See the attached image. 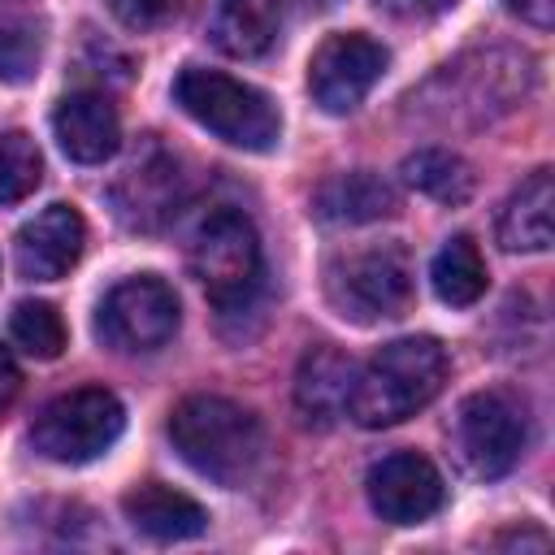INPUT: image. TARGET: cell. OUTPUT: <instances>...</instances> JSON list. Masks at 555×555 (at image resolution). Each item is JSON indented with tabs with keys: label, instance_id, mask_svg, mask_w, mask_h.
Listing matches in <instances>:
<instances>
[{
	"label": "cell",
	"instance_id": "cell-1",
	"mask_svg": "<svg viewBox=\"0 0 555 555\" xmlns=\"http://www.w3.org/2000/svg\"><path fill=\"white\" fill-rule=\"evenodd\" d=\"M447 373L451 364L438 338L429 334L395 338L356 373L347 395V416L364 429L399 425L438 399V390L447 386Z\"/></svg>",
	"mask_w": 555,
	"mask_h": 555
},
{
	"label": "cell",
	"instance_id": "cell-2",
	"mask_svg": "<svg viewBox=\"0 0 555 555\" xmlns=\"http://www.w3.org/2000/svg\"><path fill=\"white\" fill-rule=\"evenodd\" d=\"M173 451L217 486H243L256 477L264 460V429L260 421L221 395H191L169 416Z\"/></svg>",
	"mask_w": 555,
	"mask_h": 555
},
{
	"label": "cell",
	"instance_id": "cell-3",
	"mask_svg": "<svg viewBox=\"0 0 555 555\" xmlns=\"http://www.w3.org/2000/svg\"><path fill=\"white\" fill-rule=\"evenodd\" d=\"M173 100L182 104V113L191 121H199L204 130H212L230 147L273 152L278 139H282V113H278V104L260 87H251L243 78H230L221 69L186 65L173 78Z\"/></svg>",
	"mask_w": 555,
	"mask_h": 555
},
{
	"label": "cell",
	"instance_id": "cell-4",
	"mask_svg": "<svg viewBox=\"0 0 555 555\" xmlns=\"http://www.w3.org/2000/svg\"><path fill=\"white\" fill-rule=\"evenodd\" d=\"M186 260L217 312H243L256 304L264 282V256L256 225L238 208L208 212L186 243Z\"/></svg>",
	"mask_w": 555,
	"mask_h": 555
},
{
	"label": "cell",
	"instance_id": "cell-5",
	"mask_svg": "<svg viewBox=\"0 0 555 555\" xmlns=\"http://www.w3.org/2000/svg\"><path fill=\"white\" fill-rule=\"evenodd\" d=\"M412 260L399 243H373L338 251L325 264V299L343 321L377 325L395 321L412 304Z\"/></svg>",
	"mask_w": 555,
	"mask_h": 555
},
{
	"label": "cell",
	"instance_id": "cell-6",
	"mask_svg": "<svg viewBox=\"0 0 555 555\" xmlns=\"http://www.w3.org/2000/svg\"><path fill=\"white\" fill-rule=\"evenodd\" d=\"M533 87V61L516 48H486L468 52L455 65H447L425 91H438L434 104L442 121H494L512 113Z\"/></svg>",
	"mask_w": 555,
	"mask_h": 555
},
{
	"label": "cell",
	"instance_id": "cell-7",
	"mask_svg": "<svg viewBox=\"0 0 555 555\" xmlns=\"http://www.w3.org/2000/svg\"><path fill=\"white\" fill-rule=\"evenodd\" d=\"M121 429H126L121 399L104 386H82L39 408L30 425V447L52 464H91L121 438Z\"/></svg>",
	"mask_w": 555,
	"mask_h": 555
},
{
	"label": "cell",
	"instance_id": "cell-8",
	"mask_svg": "<svg viewBox=\"0 0 555 555\" xmlns=\"http://www.w3.org/2000/svg\"><path fill=\"white\" fill-rule=\"evenodd\" d=\"M525 442H529V416H525V403L516 395L477 390L460 403V412H455V455L473 477L494 481V477L512 473L525 455Z\"/></svg>",
	"mask_w": 555,
	"mask_h": 555
},
{
	"label": "cell",
	"instance_id": "cell-9",
	"mask_svg": "<svg viewBox=\"0 0 555 555\" xmlns=\"http://www.w3.org/2000/svg\"><path fill=\"white\" fill-rule=\"evenodd\" d=\"M182 308L165 278H121L95 308V338L113 351H156L178 334Z\"/></svg>",
	"mask_w": 555,
	"mask_h": 555
},
{
	"label": "cell",
	"instance_id": "cell-10",
	"mask_svg": "<svg viewBox=\"0 0 555 555\" xmlns=\"http://www.w3.org/2000/svg\"><path fill=\"white\" fill-rule=\"evenodd\" d=\"M390 65V52L360 35V30H343V35H330L312 61H308V91H312V104L330 117H347L364 104V95L382 82Z\"/></svg>",
	"mask_w": 555,
	"mask_h": 555
},
{
	"label": "cell",
	"instance_id": "cell-11",
	"mask_svg": "<svg viewBox=\"0 0 555 555\" xmlns=\"http://www.w3.org/2000/svg\"><path fill=\"white\" fill-rule=\"evenodd\" d=\"M364 494L369 507L386 520V525H425L429 516L442 512L447 503V481L442 473L416 455V451H395L382 455L369 477H364Z\"/></svg>",
	"mask_w": 555,
	"mask_h": 555
},
{
	"label": "cell",
	"instance_id": "cell-12",
	"mask_svg": "<svg viewBox=\"0 0 555 555\" xmlns=\"http://www.w3.org/2000/svg\"><path fill=\"white\" fill-rule=\"evenodd\" d=\"M113 199V212L130 225V230H160L178 204H182V173H178V160L160 147V143H147L113 182L108 191Z\"/></svg>",
	"mask_w": 555,
	"mask_h": 555
},
{
	"label": "cell",
	"instance_id": "cell-13",
	"mask_svg": "<svg viewBox=\"0 0 555 555\" xmlns=\"http://www.w3.org/2000/svg\"><path fill=\"white\" fill-rule=\"evenodd\" d=\"M87 243V221L74 204H48L43 212H35L13 243V264L22 278L30 282H56L65 278Z\"/></svg>",
	"mask_w": 555,
	"mask_h": 555
},
{
	"label": "cell",
	"instance_id": "cell-14",
	"mask_svg": "<svg viewBox=\"0 0 555 555\" xmlns=\"http://www.w3.org/2000/svg\"><path fill=\"white\" fill-rule=\"evenodd\" d=\"M52 134L61 152L78 165H104L121 147V117L100 91H74L52 113Z\"/></svg>",
	"mask_w": 555,
	"mask_h": 555
},
{
	"label": "cell",
	"instance_id": "cell-15",
	"mask_svg": "<svg viewBox=\"0 0 555 555\" xmlns=\"http://www.w3.org/2000/svg\"><path fill=\"white\" fill-rule=\"evenodd\" d=\"M121 512H126L130 529L152 538V542H186V538H199L208 529V512L191 494L160 486V481L130 490L121 499Z\"/></svg>",
	"mask_w": 555,
	"mask_h": 555
},
{
	"label": "cell",
	"instance_id": "cell-16",
	"mask_svg": "<svg viewBox=\"0 0 555 555\" xmlns=\"http://www.w3.org/2000/svg\"><path fill=\"white\" fill-rule=\"evenodd\" d=\"M395 208H399L395 186L369 169L334 173L312 191V217L325 225H369V221L395 217Z\"/></svg>",
	"mask_w": 555,
	"mask_h": 555
},
{
	"label": "cell",
	"instance_id": "cell-17",
	"mask_svg": "<svg viewBox=\"0 0 555 555\" xmlns=\"http://www.w3.org/2000/svg\"><path fill=\"white\" fill-rule=\"evenodd\" d=\"M351 382H356V369L338 347H312L299 360V373H295V408H299V416L308 425H317V429L334 425L338 416H347Z\"/></svg>",
	"mask_w": 555,
	"mask_h": 555
},
{
	"label": "cell",
	"instance_id": "cell-18",
	"mask_svg": "<svg viewBox=\"0 0 555 555\" xmlns=\"http://www.w3.org/2000/svg\"><path fill=\"white\" fill-rule=\"evenodd\" d=\"M282 13L278 0H217L208 17V39L234 61H256L278 43Z\"/></svg>",
	"mask_w": 555,
	"mask_h": 555
},
{
	"label": "cell",
	"instance_id": "cell-19",
	"mask_svg": "<svg viewBox=\"0 0 555 555\" xmlns=\"http://www.w3.org/2000/svg\"><path fill=\"white\" fill-rule=\"evenodd\" d=\"M551 212H555V182L551 169H533L499 208V243L503 251H546L551 247Z\"/></svg>",
	"mask_w": 555,
	"mask_h": 555
},
{
	"label": "cell",
	"instance_id": "cell-20",
	"mask_svg": "<svg viewBox=\"0 0 555 555\" xmlns=\"http://www.w3.org/2000/svg\"><path fill=\"white\" fill-rule=\"evenodd\" d=\"M429 286L451 308H468L486 295V260L468 234H455L438 247V256L429 260Z\"/></svg>",
	"mask_w": 555,
	"mask_h": 555
},
{
	"label": "cell",
	"instance_id": "cell-21",
	"mask_svg": "<svg viewBox=\"0 0 555 555\" xmlns=\"http://www.w3.org/2000/svg\"><path fill=\"white\" fill-rule=\"evenodd\" d=\"M403 182L412 191H421L425 199H438V204H464L473 195V169L464 156L447 152V147H421L403 160Z\"/></svg>",
	"mask_w": 555,
	"mask_h": 555
},
{
	"label": "cell",
	"instance_id": "cell-22",
	"mask_svg": "<svg viewBox=\"0 0 555 555\" xmlns=\"http://www.w3.org/2000/svg\"><path fill=\"white\" fill-rule=\"evenodd\" d=\"M9 334H13V343H17L26 356H35V360H56V356L65 351V321H61V312H56L52 304H43V299L17 304L13 317H9Z\"/></svg>",
	"mask_w": 555,
	"mask_h": 555
},
{
	"label": "cell",
	"instance_id": "cell-23",
	"mask_svg": "<svg viewBox=\"0 0 555 555\" xmlns=\"http://www.w3.org/2000/svg\"><path fill=\"white\" fill-rule=\"evenodd\" d=\"M39 61H43L39 26L26 17L0 13V82H9V87L30 82L39 74Z\"/></svg>",
	"mask_w": 555,
	"mask_h": 555
},
{
	"label": "cell",
	"instance_id": "cell-24",
	"mask_svg": "<svg viewBox=\"0 0 555 555\" xmlns=\"http://www.w3.org/2000/svg\"><path fill=\"white\" fill-rule=\"evenodd\" d=\"M43 182V156L22 130L0 134V204H22Z\"/></svg>",
	"mask_w": 555,
	"mask_h": 555
},
{
	"label": "cell",
	"instance_id": "cell-25",
	"mask_svg": "<svg viewBox=\"0 0 555 555\" xmlns=\"http://www.w3.org/2000/svg\"><path fill=\"white\" fill-rule=\"evenodd\" d=\"M108 9L130 30H156L182 9V0H108Z\"/></svg>",
	"mask_w": 555,
	"mask_h": 555
},
{
	"label": "cell",
	"instance_id": "cell-26",
	"mask_svg": "<svg viewBox=\"0 0 555 555\" xmlns=\"http://www.w3.org/2000/svg\"><path fill=\"white\" fill-rule=\"evenodd\" d=\"M373 4L395 22H434L447 9H455V0H373Z\"/></svg>",
	"mask_w": 555,
	"mask_h": 555
},
{
	"label": "cell",
	"instance_id": "cell-27",
	"mask_svg": "<svg viewBox=\"0 0 555 555\" xmlns=\"http://www.w3.org/2000/svg\"><path fill=\"white\" fill-rule=\"evenodd\" d=\"M503 4H507V13H516L520 22H529L538 30H546L555 22V0H503Z\"/></svg>",
	"mask_w": 555,
	"mask_h": 555
},
{
	"label": "cell",
	"instance_id": "cell-28",
	"mask_svg": "<svg viewBox=\"0 0 555 555\" xmlns=\"http://www.w3.org/2000/svg\"><path fill=\"white\" fill-rule=\"evenodd\" d=\"M17 386H22V373H17V360H13V351L0 343V412L13 403V395H17Z\"/></svg>",
	"mask_w": 555,
	"mask_h": 555
}]
</instances>
